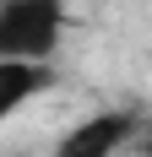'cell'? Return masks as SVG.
<instances>
[{"instance_id": "2", "label": "cell", "mask_w": 152, "mask_h": 157, "mask_svg": "<svg viewBox=\"0 0 152 157\" xmlns=\"http://www.w3.org/2000/svg\"><path fill=\"white\" fill-rule=\"evenodd\" d=\"M125 141H130V114H125V109H109V114L82 119V125L60 141L54 157H114Z\"/></svg>"}, {"instance_id": "1", "label": "cell", "mask_w": 152, "mask_h": 157, "mask_svg": "<svg viewBox=\"0 0 152 157\" xmlns=\"http://www.w3.org/2000/svg\"><path fill=\"white\" fill-rule=\"evenodd\" d=\"M60 33H65L60 0H0V60L49 65Z\"/></svg>"}, {"instance_id": "3", "label": "cell", "mask_w": 152, "mask_h": 157, "mask_svg": "<svg viewBox=\"0 0 152 157\" xmlns=\"http://www.w3.org/2000/svg\"><path fill=\"white\" fill-rule=\"evenodd\" d=\"M49 81H54V76H49V65H33V60H0V125L22 109V103H33Z\"/></svg>"}]
</instances>
